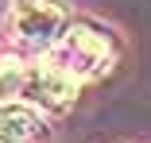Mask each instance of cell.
Here are the masks:
<instances>
[{"label": "cell", "instance_id": "1", "mask_svg": "<svg viewBox=\"0 0 151 143\" xmlns=\"http://www.w3.org/2000/svg\"><path fill=\"white\" fill-rule=\"evenodd\" d=\"M116 62V46L109 39V31L93 23H74L66 27V35L58 39V46L50 50V66L62 70L70 81H89L109 74V66Z\"/></svg>", "mask_w": 151, "mask_h": 143}, {"label": "cell", "instance_id": "5", "mask_svg": "<svg viewBox=\"0 0 151 143\" xmlns=\"http://www.w3.org/2000/svg\"><path fill=\"white\" fill-rule=\"evenodd\" d=\"M23 77H27V66L19 58H0V104H12V97H19Z\"/></svg>", "mask_w": 151, "mask_h": 143}, {"label": "cell", "instance_id": "2", "mask_svg": "<svg viewBox=\"0 0 151 143\" xmlns=\"http://www.w3.org/2000/svg\"><path fill=\"white\" fill-rule=\"evenodd\" d=\"M12 35L31 50H54L70 27V12L62 0H12Z\"/></svg>", "mask_w": 151, "mask_h": 143}, {"label": "cell", "instance_id": "3", "mask_svg": "<svg viewBox=\"0 0 151 143\" xmlns=\"http://www.w3.org/2000/svg\"><path fill=\"white\" fill-rule=\"evenodd\" d=\"M19 97L27 101V108H43V112H70L74 97H78V81H70L62 70L47 66H27L23 89Z\"/></svg>", "mask_w": 151, "mask_h": 143}, {"label": "cell", "instance_id": "4", "mask_svg": "<svg viewBox=\"0 0 151 143\" xmlns=\"http://www.w3.org/2000/svg\"><path fill=\"white\" fill-rule=\"evenodd\" d=\"M47 135L43 116L27 104H0V143H39Z\"/></svg>", "mask_w": 151, "mask_h": 143}]
</instances>
